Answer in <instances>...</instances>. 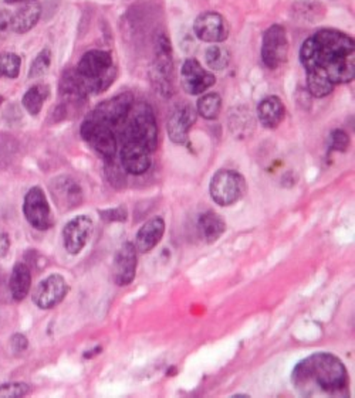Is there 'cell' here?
<instances>
[{"label": "cell", "instance_id": "cell-1", "mask_svg": "<svg viewBox=\"0 0 355 398\" xmlns=\"http://www.w3.org/2000/svg\"><path fill=\"white\" fill-rule=\"evenodd\" d=\"M300 61L306 70L309 92L324 98L337 85L354 80V38L336 28L319 30L303 43Z\"/></svg>", "mask_w": 355, "mask_h": 398}, {"label": "cell", "instance_id": "cell-2", "mask_svg": "<svg viewBox=\"0 0 355 398\" xmlns=\"http://www.w3.org/2000/svg\"><path fill=\"white\" fill-rule=\"evenodd\" d=\"M295 390L303 397H347L350 379L344 363L320 352L299 362L292 373Z\"/></svg>", "mask_w": 355, "mask_h": 398}, {"label": "cell", "instance_id": "cell-3", "mask_svg": "<svg viewBox=\"0 0 355 398\" xmlns=\"http://www.w3.org/2000/svg\"><path fill=\"white\" fill-rule=\"evenodd\" d=\"M75 71L83 78L88 95L105 91L117 77L111 53L104 50L87 51L81 57Z\"/></svg>", "mask_w": 355, "mask_h": 398}, {"label": "cell", "instance_id": "cell-4", "mask_svg": "<svg viewBox=\"0 0 355 398\" xmlns=\"http://www.w3.org/2000/svg\"><path fill=\"white\" fill-rule=\"evenodd\" d=\"M125 121L122 139L138 141L151 151H155L158 145V127L151 105L147 102L134 104Z\"/></svg>", "mask_w": 355, "mask_h": 398}, {"label": "cell", "instance_id": "cell-5", "mask_svg": "<svg viewBox=\"0 0 355 398\" xmlns=\"http://www.w3.org/2000/svg\"><path fill=\"white\" fill-rule=\"evenodd\" d=\"M172 74V45L169 38L164 33H159L155 38V61L151 67L149 75L154 90L164 98H169L174 94Z\"/></svg>", "mask_w": 355, "mask_h": 398}, {"label": "cell", "instance_id": "cell-6", "mask_svg": "<svg viewBox=\"0 0 355 398\" xmlns=\"http://www.w3.org/2000/svg\"><path fill=\"white\" fill-rule=\"evenodd\" d=\"M209 193L216 204L222 207L232 205L245 196L246 181L236 171L221 169L213 175L211 181Z\"/></svg>", "mask_w": 355, "mask_h": 398}, {"label": "cell", "instance_id": "cell-7", "mask_svg": "<svg viewBox=\"0 0 355 398\" xmlns=\"http://www.w3.org/2000/svg\"><path fill=\"white\" fill-rule=\"evenodd\" d=\"M80 132H81L83 139L100 156H102L107 161L114 159L117 149H118V142H117V138H115L111 127L101 124L88 117L83 122Z\"/></svg>", "mask_w": 355, "mask_h": 398}, {"label": "cell", "instance_id": "cell-8", "mask_svg": "<svg viewBox=\"0 0 355 398\" xmlns=\"http://www.w3.org/2000/svg\"><path fill=\"white\" fill-rule=\"evenodd\" d=\"M289 53V40L286 28L282 24H273L263 33L262 60L270 70L279 68Z\"/></svg>", "mask_w": 355, "mask_h": 398}, {"label": "cell", "instance_id": "cell-9", "mask_svg": "<svg viewBox=\"0 0 355 398\" xmlns=\"http://www.w3.org/2000/svg\"><path fill=\"white\" fill-rule=\"evenodd\" d=\"M132 105L134 95L131 92H122L98 104L88 117L111 128L118 127L125 122Z\"/></svg>", "mask_w": 355, "mask_h": 398}, {"label": "cell", "instance_id": "cell-10", "mask_svg": "<svg viewBox=\"0 0 355 398\" xmlns=\"http://www.w3.org/2000/svg\"><path fill=\"white\" fill-rule=\"evenodd\" d=\"M229 30L228 20L218 11H203L194 21V33L203 43H223L229 37Z\"/></svg>", "mask_w": 355, "mask_h": 398}, {"label": "cell", "instance_id": "cell-11", "mask_svg": "<svg viewBox=\"0 0 355 398\" xmlns=\"http://www.w3.org/2000/svg\"><path fill=\"white\" fill-rule=\"evenodd\" d=\"M216 77L213 72L205 70L196 58H188L181 68L182 88L191 95H201L213 87Z\"/></svg>", "mask_w": 355, "mask_h": 398}, {"label": "cell", "instance_id": "cell-12", "mask_svg": "<svg viewBox=\"0 0 355 398\" xmlns=\"http://www.w3.org/2000/svg\"><path fill=\"white\" fill-rule=\"evenodd\" d=\"M23 211L28 224L36 230H48L53 224L50 204L40 188H31L27 192Z\"/></svg>", "mask_w": 355, "mask_h": 398}, {"label": "cell", "instance_id": "cell-13", "mask_svg": "<svg viewBox=\"0 0 355 398\" xmlns=\"http://www.w3.org/2000/svg\"><path fill=\"white\" fill-rule=\"evenodd\" d=\"M122 148L120 152L121 166L127 173L142 175L151 166L152 151L144 144L134 139H122Z\"/></svg>", "mask_w": 355, "mask_h": 398}, {"label": "cell", "instance_id": "cell-14", "mask_svg": "<svg viewBox=\"0 0 355 398\" xmlns=\"http://www.w3.org/2000/svg\"><path fill=\"white\" fill-rule=\"evenodd\" d=\"M67 292L68 285L65 279L58 274H53L36 286L33 294V302L40 309H51L60 302H63Z\"/></svg>", "mask_w": 355, "mask_h": 398}, {"label": "cell", "instance_id": "cell-15", "mask_svg": "<svg viewBox=\"0 0 355 398\" xmlns=\"http://www.w3.org/2000/svg\"><path fill=\"white\" fill-rule=\"evenodd\" d=\"M94 222L88 215H77L70 220L63 230V242L68 254L77 255L85 247L88 238L91 237Z\"/></svg>", "mask_w": 355, "mask_h": 398}, {"label": "cell", "instance_id": "cell-16", "mask_svg": "<svg viewBox=\"0 0 355 398\" xmlns=\"http://www.w3.org/2000/svg\"><path fill=\"white\" fill-rule=\"evenodd\" d=\"M198 119V112L189 104L178 107L169 117L166 131L169 139L176 145H185L189 138V132Z\"/></svg>", "mask_w": 355, "mask_h": 398}, {"label": "cell", "instance_id": "cell-17", "mask_svg": "<svg viewBox=\"0 0 355 398\" xmlns=\"http://www.w3.org/2000/svg\"><path fill=\"white\" fill-rule=\"evenodd\" d=\"M137 248L132 242H125L118 249L112 264V278L118 286L129 285L137 272Z\"/></svg>", "mask_w": 355, "mask_h": 398}, {"label": "cell", "instance_id": "cell-18", "mask_svg": "<svg viewBox=\"0 0 355 398\" xmlns=\"http://www.w3.org/2000/svg\"><path fill=\"white\" fill-rule=\"evenodd\" d=\"M165 232V221L161 217H155L147 221L138 231L135 240V248L139 252H151L162 240Z\"/></svg>", "mask_w": 355, "mask_h": 398}, {"label": "cell", "instance_id": "cell-19", "mask_svg": "<svg viewBox=\"0 0 355 398\" xmlns=\"http://www.w3.org/2000/svg\"><path fill=\"white\" fill-rule=\"evenodd\" d=\"M285 117L286 108L279 97L270 95L260 101L258 107V118L266 129H276L285 121Z\"/></svg>", "mask_w": 355, "mask_h": 398}, {"label": "cell", "instance_id": "cell-20", "mask_svg": "<svg viewBox=\"0 0 355 398\" xmlns=\"http://www.w3.org/2000/svg\"><path fill=\"white\" fill-rule=\"evenodd\" d=\"M53 196L57 200L58 207L61 208H73L75 205H80L83 199V192L74 181L68 178H61L54 182L53 186Z\"/></svg>", "mask_w": 355, "mask_h": 398}, {"label": "cell", "instance_id": "cell-21", "mask_svg": "<svg viewBox=\"0 0 355 398\" xmlns=\"http://www.w3.org/2000/svg\"><path fill=\"white\" fill-rule=\"evenodd\" d=\"M41 14L40 4L36 1L24 4L21 9H18L14 14H11V31L23 34L31 30Z\"/></svg>", "mask_w": 355, "mask_h": 398}, {"label": "cell", "instance_id": "cell-22", "mask_svg": "<svg viewBox=\"0 0 355 398\" xmlns=\"http://www.w3.org/2000/svg\"><path fill=\"white\" fill-rule=\"evenodd\" d=\"M198 227L201 231L202 238L206 242H215L218 241L222 234L226 231V222L225 220L215 211H205L199 215Z\"/></svg>", "mask_w": 355, "mask_h": 398}, {"label": "cell", "instance_id": "cell-23", "mask_svg": "<svg viewBox=\"0 0 355 398\" xmlns=\"http://www.w3.org/2000/svg\"><path fill=\"white\" fill-rule=\"evenodd\" d=\"M30 285H31V272H30L28 267L26 264H20V262L16 264L11 271L10 281H9L11 298L17 302L23 301L30 291Z\"/></svg>", "mask_w": 355, "mask_h": 398}, {"label": "cell", "instance_id": "cell-24", "mask_svg": "<svg viewBox=\"0 0 355 398\" xmlns=\"http://www.w3.org/2000/svg\"><path fill=\"white\" fill-rule=\"evenodd\" d=\"M293 13L302 21L316 23L324 17L326 7L317 0H297L293 6Z\"/></svg>", "mask_w": 355, "mask_h": 398}, {"label": "cell", "instance_id": "cell-25", "mask_svg": "<svg viewBox=\"0 0 355 398\" xmlns=\"http://www.w3.org/2000/svg\"><path fill=\"white\" fill-rule=\"evenodd\" d=\"M48 92H50L48 87L44 84H38V85H34L30 90H27V92L24 94V97L21 100L26 111L30 115L40 114V111L48 97Z\"/></svg>", "mask_w": 355, "mask_h": 398}, {"label": "cell", "instance_id": "cell-26", "mask_svg": "<svg viewBox=\"0 0 355 398\" xmlns=\"http://www.w3.org/2000/svg\"><path fill=\"white\" fill-rule=\"evenodd\" d=\"M221 109H222V98L216 92L202 95L196 105V112L208 121L216 119L221 114Z\"/></svg>", "mask_w": 355, "mask_h": 398}, {"label": "cell", "instance_id": "cell-27", "mask_svg": "<svg viewBox=\"0 0 355 398\" xmlns=\"http://www.w3.org/2000/svg\"><path fill=\"white\" fill-rule=\"evenodd\" d=\"M229 128L233 132V135H238L240 138H246L253 128V119H252L250 111L236 108L235 112H231Z\"/></svg>", "mask_w": 355, "mask_h": 398}, {"label": "cell", "instance_id": "cell-28", "mask_svg": "<svg viewBox=\"0 0 355 398\" xmlns=\"http://www.w3.org/2000/svg\"><path fill=\"white\" fill-rule=\"evenodd\" d=\"M205 61L212 71H223L231 64V53L225 45L213 44L206 50Z\"/></svg>", "mask_w": 355, "mask_h": 398}, {"label": "cell", "instance_id": "cell-29", "mask_svg": "<svg viewBox=\"0 0 355 398\" xmlns=\"http://www.w3.org/2000/svg\"><path fill=\"white\" fill-rule=\"evenodd\" d=\"M21 67V60L13 53H0V77L16 78Z\"/></svg>", "mask_w": 355, "mask_h": 398}, {"label": "cell", "instance_id": "cell-30", "mask_svg": "<svg viewBox=\"0 0 355 398\" xmlns=\"http://www.w3.org/2000/svg\"><path fill=\"white\" fill-rule=\"evenodd\" d=\"M51 64V51L48 48L41 50L37 57L34 58L33 64L30 65V71H28V77L30 78H40L43 77Z\"/></svg>", "mask_w": 355, "mask_h": 398}, {"label": "cell", "instance_id": "cell-31", "mask_svg": "<svg viewBox=\"0 0 355 398\" xmlns=\"http://www.w3.org/2000/svg\"><path fill=\"white\" fill-rule=\"evenodd\" d=\"M329 146H330V151L346 152L350 146V136L343 129H336L330 134Z\"/></svg>", "mask_w": 355, "mask_h": 398}, {"label": "cell", "instance_id": "cell-32", "mask_svg": "<svg viewBox=\"0 0 355 398\" xmlns=\"http://www.w3.org/2000/svg\"><path fill=\"white\" fill-rule=\"evenodd\" d=\"M30 393V387L24 383H10L0 386V398L24 397Z\"/></svg>", "mask_w": 355, "mask_h": 398}, {"label": "cell", "instance_id": "cell-33", "mask_svg": "<svg viewBox=\"0 0 355 398\" xmlns=\"http://www.w3.org/2000/svg\"><path fill=\"white\" fill-rule=\"evenodd\" d=\"M100 214L104 221H125L127 220V210L124 207L100 211Z\"/></svg>", "mask_w": 355, "mask_h": 398}, {"label": "cell", "instance_id": "cell-34", "mask_svg": "<svg viewBox=\"0 0 355 398\" xmlns=\"http://www.w3.org/2000/svg\"><path fill=\"white\" fill-rule=\"evenodd\" d=\"M10 345H11V349L16 352V353H21L27 349V339L23 336V335H14L10 340Z\"/></svg>", "mask_w": 355, "mask_h": 398}, {"label": "cell", "instance_id": "cell-35", "mask_svg": "<svg viewBox=\"0 0 355 398\" xmlns=\"http://www.w3.org/2000/svg\"><path fill=\"white\" fill-rule=\"evenodd\" d=\"M11 30V14L6 10L0 11V36L7 34V31Z\"/></svg>", "mask_w": 355, "mask_h": 398}, {"label": "cell", "instance_id": "cell-36", "mask_svg": "<svg viewBox=\"0 0 355 398\" xmlns=\"http://www.w3.org/2000/svg\"><path fill=\"white\" fill-rule=\"evenodd\" d=\"M10 248V240H9V235L3 231H0V258L4 257L7 254Z\"/></svg>", "mask_w": 355, "mask_h": 398}, {"label": "cell", "instance_id": "cell-37", "mask_svg": "<svg viewBox=\"0 0 355 398\" xmlns=\"http://www.w3.org/2000/svg\"><path fill=\"white\" fill-rule=\"evenodd\" d=\"M6 3H10V4H13V3H20V1H30V0H4Z\"/></svg>", "mask_w": 355, "mask_h": 398}, {"label": "cell", "instance_id": "cell-38", "mask_svg": "<svg viewBox=\"0 0 355 398\" xmlns=\"http://www.w3.org/2000/svg\"><path fill=\"white\" fill-rule=\"evenodd\" d=\"M1 102H3V98H1V97H0V104H1Z\"/></svg>", "mask_w": 355, "mask_h": 398}]
</instances>
